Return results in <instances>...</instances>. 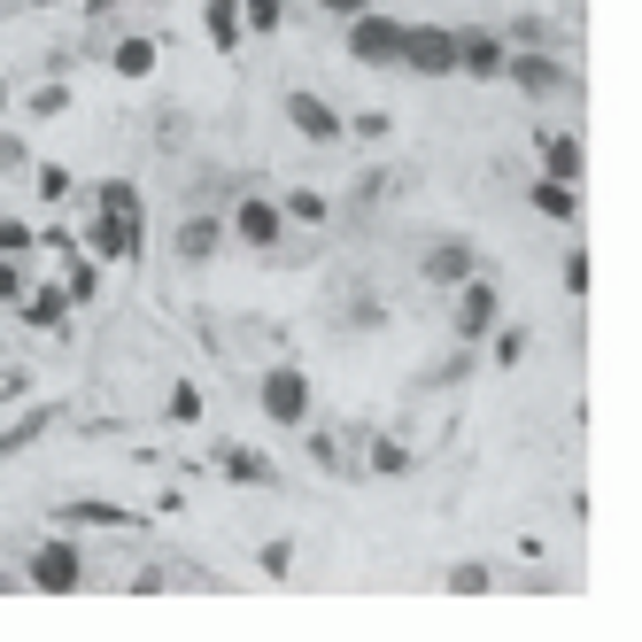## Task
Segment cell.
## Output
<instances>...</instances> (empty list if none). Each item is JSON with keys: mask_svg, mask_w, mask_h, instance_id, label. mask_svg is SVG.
I'll return each mask as SVG.
<instances>
[{"mask_svg": "<svg viewBox=\"0 0 642 642\" xmlns=\"http://www.w3.org/2000/svg\"><path fill=\"white\" fill-rule=\"evenodd\" d=\"M240 233H248V240H271V233H279V209L248 201V209H240Z\"/></svg>", "mask_w": 642, "mask_h": 642, "instance_id": "obj_1", "label": "cell"}, {"mask_svg": "<svg viewBox=\"0 0 642 642\" xmlns=\"http://www.w3.org/2000/svg\"><path fill=\"white\" fill-rule=\"evenodd\" d=\"M295 125H303V132H333V117H325L318 101H295Z\"/></svg>", "mask_w": 642, "mask_h": 642, "instance_id": "obj_2", "label": "cell"}, {"mask_svg": "<svg viewBox=\"0 0 642 642\" xmlns=\"http://www.w3.org/2000/svg\"><path fill=\"white\" fill-rule=\"evenodd\" d=\"M117 62H125V70H148V62H156V47H148V39H125V55H117Z\"/></svg>", "mask_w": 642, "mask_h": 642, "instance_id": "obj_3", "label": "cell"}, {"mask_svg": "<svg viewBox=\"0 0 642 642\" xmlns=\"http://www.w3.org/2000/svg\"><path fill=\"white\" fill-rule=\"evenodd\" d=\"M333 8H356V0H333Z\"/></svg>", "mask_w": 642, "mask_h": 642, "instance_id": "obj_4", "label": "cell"}]
</instances>
